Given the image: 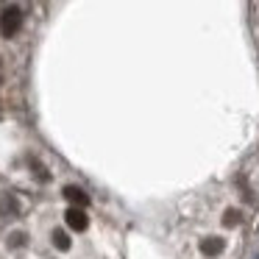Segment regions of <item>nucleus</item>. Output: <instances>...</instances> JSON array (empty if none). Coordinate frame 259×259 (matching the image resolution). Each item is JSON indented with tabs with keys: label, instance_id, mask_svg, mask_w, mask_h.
Instances as JSON below:
<instances>
[{
	"label": "nucleus",
	"instance_id": "obj_1",
	"mask_svg": "<svg viewBox=\"0 0 259 259\" xmlns=\"http://www.w3.org/2000/svg\"><path fill=\"white\" fill-rule=\"evenodd\" d=\"M0 28H3V34H6V36H14L20 28H23V12H20L17 6H9L6 12H3Z\"/></svg>",
	"mask_w": 259,
	"mask_h": 259
},
{
	"label": "nucleus",
	"instance_id": "obj_2",
	"mask_svg": "<svg viewBox=\"0 0 259 259\" xmlns=\"http://www.w3.org/2000/svg\"><path fill=\"white\" fill-rule=\"evenodd\" d=\"M64 220H67V226L73 231H87V226H90L87 212H84V209H78V206H70L67 212H64Z\"/></svg>",
	"mask_w": 259,
	"mask_h": 259
},
{
	"label": "nucleus",
	"instance_id": "obj_3",
	"mask_svg": "<svg viewBox=\"0 0 259 259\" xmlns=\"http://www.w3.org/2000/svg\"><path fill=\"white\" fill-rule=\"evenodd\" d=\"M223 248H226L223 237H203V240L198 242V251H201L203 256H218V253H223Z\"/></svg>",
	"mask_w": 259,
	"mask_h": 259
},
{
	"label": "nucleus",
	"instance_id": "obj_4",
	"mask_svg": "<svg viewBox=\"0 0 259 259\" xmlns=\"http://www.w3.org/2000/svg\"><path fill=\"white\" fill-rule=\"evenodd\" d=\"M64 198H67L73 206H78V209L90 206V195H87L81 187H75V184H67V187H64Z\"/></svg>",
	"mask_w": 259,
	"mask_h": 259
},
{
	"label": "nucleus",
	"instance_id": "obj_5",
	"mask_svg": "<svg viewBox=\"0 0 259 259\" xmlns=\"http://www.w3.org/2000/svg\"><path fill=\"white\" fill-rule=\"evenodd\" d=\"M51 242L59 248V251H70V245H73V242H70V237H67V231H64V229H53Z\"/></svg>",
	"mask_w": 259,
	"mask_h": 259
},
{
	"label": "nucleus",
	"instance_id": "obj_6",
	"mask_svg": "<svg viewBox=\"0 0 259 259\" xmlns=\"http://www.w3.org/2000/svg\"><path fill=\"white\" fill-rule=\"evenodd\" d=\"M17 201H14V195H9V192H3L0 195V214H17Z\"/></svg>",
	"mask_w": 259,
	"mask_h": 259
},
{
	"label": "nucleus",
	"instance_id": "obj_7",
	"mask_svg": "<svg viewBox=\"0 0 259 259\" xmlns=\"http://www.w3.org/2000/svg\"><path fill=\"white\" fill-rule=\"evenodd\" d=\"M242 223V212L240 209H226V214H223V226L226 229H234V226H240Z\"/></svg>",
	"mask_w": 259,
	"mask_h": 259
},
{
	"label": "nucleus",
	"instance_id": "obj_8",
	"mask_svg": "<svg viewBox=\"0 0 259 259\" xmlns=\"http://www.w3.org/2000/svg\"><path fill=\"white\" fill-rule=\"evenodd\" d=\"M9 245H12V248L25 245V234H23V231H12V234H9Z\"/></svg>",
	"mask_w": 259,
	"mask_h": 259
},
{
	"label": "nucleus",
	"instance_id": "obj_9",
	"mask_svg": "<svg viewBox=\"0 0 259 259\" xmlns=\"http://www.w3.org/2000/svg\"><path fill=\"white\" fill-rule=\"evenodd\" d=\"M34 173L39 176V181H51V173H45V167L39 162H34Z\"/></svg>",
	"mask_w": 259,
	"mask_h": 259
}]
</instances>
